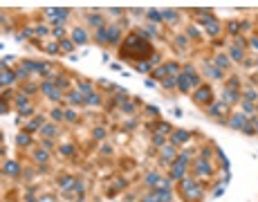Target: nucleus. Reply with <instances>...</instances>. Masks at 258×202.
Wrapping results in <instances>:
<instances>
[{
	"label": "nucleus",
	"instance_id": "nucleus-1",
	"mask_svg": "<svg viewBox=\"0 0 258 202\" xmlns=\"http://www.w3.org/2000/svg\"><path fill=\"white\" fill-rule=\"evenodd\" d=\"M133 54V58L142 61V58H148L153 54V47L148 45L146 41H142L140 36H128V41L123 43L121 47V58H128Z\"/></svg>",
	"mask_w": 258,
	"mask_h": 202
}]
</instances>
